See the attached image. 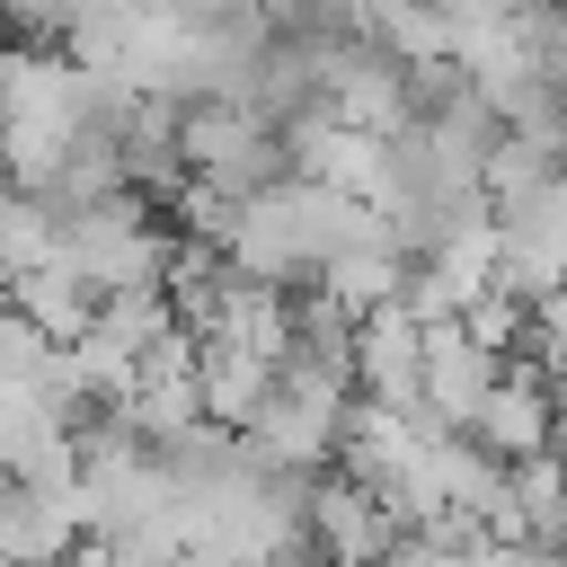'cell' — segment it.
<instances>
[{
    "instance_id": "obj_1",
    "label": "cell",
    "mask_w": 567,
    "mask_h": 567,
    "mask_svg": "<svg viewBox=\"0 0 567 567\" xmlns=\"http://www.w3.org/2000/svg\"><path fill=\"white\" fill-rule=\"evenodd\" d=\"M301 532H310V549L328 558V567H381L390 549H399V514L381 505V487H363L354 470H319L310 478V505H301Z\"/></svg>"
}]
</instances>
